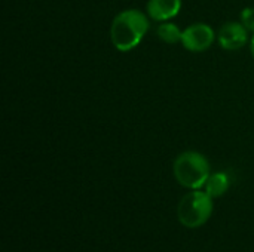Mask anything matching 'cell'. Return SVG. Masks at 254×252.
<instances>
[{
    "instance_id": "obj_1",
    "label": "cell",
    "mask_w": 254,
    "mask_h": 252,
    "mask_svg": "<svg viewBox=\"0 0 254 252\" xmlns=\"http://www.w3.org/2000/svg\"><path fill=\"white\" fill-rule=\"evenodd\" d=\"M149 30L147 16L138 9H127L118 13L110 27L113 46L121 52H128L140 45Z\"/></svg>"
},
{
    "instance_id": "obj_2",
    "label": "cell",
    "mask_w": 254,
    "mask_h": 252,
    "mask_svg": "<svg viewBox=\"0 0 254 252\" xmlns=\"http://www.w3.org/2000/svg\"><path fill=\"white\" fill-rule=\"evenodd\" d=\"M176 180L186 189L199 190L205 186L210 178V163L207 157L198 151H185L182 153L173 166Z\"/></svg>"
},
{
    "instance_id": "obj_3",
    "label": "cell",
    "mask_w": 254,
    "mask_h": 252,
    "mask_svg": "<svg viewBox=\"0 0 254 252\" xmlns=\"http://www.w3.org/2000/svg\"><path fill=\"white\" fill-rule=\"evenodd\" d=\"M213 212V198L207 192L193 190L183 196L177 206L179 221L189 229L201 227Z\"/></svg>"
},
{
    "instance_id": "obj_4",
    "label": "cell",
    "mask_w": 254,
    "mask_h": 252,
    "mask_svg": "<svg viewBox=\"0 0 254 252\" xmlns=\"http://www.w3.org/2000/svg\"><path fill=\"white\" fill-rule=\"evenodd\" d=\"M214 42V31L208 24H193L183 30L182 45L190 52H204Z\"/></svg>"
},
{
    "instance_id": "obj_5",
    "label": "cell",
    "mask_w": 254,
    "mask_h": 252,
    "mask_svg": "<svg viewBox=\"0 0 254 252\" xmlns=\"http://www.w3.org/2000/svg\"><path fill=\"white\" fill-rule=\"evenodd\" d=\"M219 43L226 50H238L249 40V30L243 25V22H226L219 34Z\"/></svg>"
},
{
    "instance_id": "obj_6",
    "label": "cell",
    "mask_w": 254,
    "mask_h": 252,
    "mask_svg": "<svg viewBox=\"0 0 254 252\" xmlns=\"http://www.w3.org/2000/svg\"><path fill=\"white\" fill-rule=\"evenodd\" d=\"M182 9V0H149L147 13L152 19L165 22L174 18Z\"/></svg>"
},
{
    "instance_id": "obj_7",
    "label": "cell",
    "mask_w": 254,
    "mask_h": 252,
    "mask_svg": "<svg viewBox=\"0 0 254 252\" xmlns=\"http://www.w3.org/2000/svg\"><path fill=\"white\" fill-rule=\"evenodd\" d=\"M229 189V177L225 172H216L211 174L210 178L205 183V192L214 199L223 196Z\"/></svg>"
},
{
    "instance_id": "obj_8",
    "label": "cell",
    "mask_w": 254,
    "mask_h": 252,
    "mask_svg": "<svg viewBox=\"0 0 254 252\" xmlns=\"http://www.w3.org/2000/svg\"><path fill=\"white\" fill-rule=\"evenodd\" d=\"M156 34H158V37H159L162 42L173 45V43H179V42H182L183 31H182L176 24H173V22H167V21H165V22L159 24V27L156 28Z\"/></svg>"
},
{
    "instance_id": "obj_9",
    "label": "cell",
    "mask_w": 254,
    "mask_h": 252,
    "mask_svg": "<svg viewBox=\"0 0 254 252\" xmlns=\"http://www.w3.org/2000/svg\"><path fill=\"white\" fill-rule=\"evenodd\" d=\"M241 22L249 31L254 33V7H246L241 12Z\"/></svg>"
},
{
    "instance_id": "obj_10",
    "label": "cell",
    "mask_w": 254,
    "mask_h": 252,
    "mask_svg": "<svg viewBox=\"0 0 254 252\" xmlns=\"http://www.w3.org/2000/svg\"><path fill=\"white\" fill-rule=\"evenodd\" d=\"M250 49H252V55H253V58H254V34H253V37H252V43H250Z\"/></svg>"
}]
</instances>
